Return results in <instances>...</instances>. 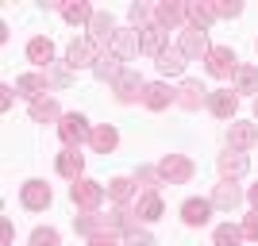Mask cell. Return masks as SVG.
<instances>
[{
    "mask_svg": "<svg viewBox=\"0 0 258 246\" xmlns=\"http://www.w3.org/2000/svg\"><path fill=\"white\" fill-rule=\"evenodd\" d=\"M123 246H154V238L147 235V231H127V235H123Z\"/></svg>",
    "mask_w": 258,
    "mask_h": 246,
    "instance_id": "obj_33",
    "label": "cell"
},
{
    "mask_svg": "<svg viewBox=\"0 0 258 246\" xmlns=\"http://www.w3.org/2000/svg\"><path fill=\"white\" fill-rule=\"evenodd\" d=\"M123 69H127V65H119V58H112V54H100V62L93 65V73H97L100 81H112V85L123 77Z\"/></svg>",
    "mask_w": 258,
    "mask_h": 246,
    "instance_id": "obj_21",
    "label": "cell"
},
{
    "mask_svg": "<svg viewBox=\"0 0 258 246\" xmlns=\"http://www.w3.org/2000/svg\"><path fill=\"white\" fill-rule=\"evenodd\" d=\"M208 73L220 77V81L239 73V62H235V54H231V46H212L208 50Z\"/></svg>",
    "mask_w": 258,
    "mask_h": 246,
    "instance_id": "obj_5",
    "label": "cell"
},
{
    "mask_svg": "<svg viewBox=\"0 0 258 246\" xmlns=\"http://www.w3.org/2000/svg\"><path fill=\"white\" fill-rule=\"evenodd\" d=\"M31 119L35 123H50V119H62V112L50 97H43V100H31Z\"/></svg>",
    "mask_w": 258,
    "mask_h": 246,
    "instance_id": "obj_26",
    "label": "cell"
},
{
    "mask_svg": "<svg viewBox=\"0 0 258 246\" xmlns=\"http://www.w3.org/2000/svg\"><path fill=\"white\" fill-rule=\"evenodd\" d=\"M108 50H112V58H119V62H131V58L143 50L139 46V31H116Z\"/></svg>",
    "mask_w": 258,
    "mask_h": 246,
    "instance_id": "obj_7",
    "label": "cell"
},
{
    "mask_svg": "<svg viewBox=\"0 0 258 246\" xmlns=\"http://www.w3.org/2000/svg\"><path fill=\"white\" fill-rule=\"evenodd\" d=\"M81 166H85V158H81L77 150L58 154V173H62V177H70V181H81Z\"/></svg>",
    "mask_w": 258,
    "mask_h": 246,
    "instance_id": "obj_22",
    "label": "cell"
},
{
    "mask_svg": "<svg viewBox=\"0 0 258 246\" xmlns=\"http://www.w3.org/2000/svg\"><path fill=\"white\" fill-rule=\"evenodd\" d=\"M31 246H58V231L54 227H39L31 235Z\"/></svg>",
    "mask_w": 258,
    "mask_h": 246,
    "instance_id": "obj_32",
    "label": "cell"
},
{
    "mask_svg": "<svg viewBox=\"0 0 258 246\" xmlns=\"http://www.w3.org/2000/svg\"><path fill=\"white\" fill-rule=\"evenodd\" d=\"M243 235H247L250 242H258V212H250L247 219H243Z\"/></svg>",
    "mask_w": 258,
    "mask_h": 246,
    "instance_id": "obj_35",
    "label": "cell"
},
{
    "mask_svg": "<svg viewBox=\"0 0 258 246\" xmlns=\"http://www.w3.org/2000/svg\"><path fill=\"white\" fill-rule=\"evenodd\" d=\"M46 73H23L20 81H16V89H20L23 97H31V100H43V93H46Z\"/></svg>",
    "mask_w": 258,
    "mask_h": 246,
    "instance_id": "obj_19",
    "label": "cell"
},
{
    "mask_svg": "<svg viewBox=\"0 0 258 246\" xmlns=\"http://www.w3.org/2000/svg\"><path fill=\"white\" fill-rule=\"evenodd\" d=\"M227 142H231V150H235V154H243V150H250V146L258 142V127H254V123H231Z\"/></svg>",
    "mask_w": 258,
    "mask_h": 246,
    "instance_id": "obj_11",
    "label": "cell"
},
{
    "mask_svg": "<svg viewBox=\"0 0 258 246\" xmlns=\"http://www.w3.org/2000/svg\"><path fill=\"white\" fill-rule=\"evenodd\" d=\"M212 238H216V246H239L247 235H243V227H235V223H220Z\"/></svg>",
    "mask_w": 258,
    "mask_h": 246,
    "instance_id": "obj_28",
    "label": "cell"
},
{
    "mask_svg": "<svg viewBox=\"0 0 258 246\" xmlns=\"http://www.w3.org/2000/svg\"><path fill=\"white\" fill-rule=\"evenodd\" d=\"M208 108H212V116L231 119V116H235V108H239V100H235L231 89H216V93H208Z\"/></svg>",
    "mask_w": 258,
    "mask_h": 246,
    "instance_id": "obj_13",
    "label": "cell"
},
{
    "mask_svg": "<svg viewBox=\"0 0 258 246\" xmlns=\"http://www.w3.org/2000/svg\"><path fill=\"white\" fill-rule=\"evenodd\" d=\"M173 100H177V93H173L170 85H162V81H154V85L143 89V104L151 108V112H162V108H170Z\"/></svg>",
    "mask_w": 258,
    "mask_h": 246,
    "instance_id": "obj_10",
    "label": "cell"
},
{
    "mask_svg": "<svg viewBox=\"0 0 258 246\" xmlns=\"http://www.w3.org/2000/svg\"><path fill=\"white\" fill-rule=\"evenodd\" d=\"M212 8H216V16H239L243 4H212Z\"/></svg>",
    "mask_w": 258,
    "mask_h": 246,
    "instance_id": "obj_36",
    "label": "cell"
},
{
    "mask_svg": "<svg viewBox=\"0 0 258 246\" xmlns=\"http://www.w3.org/2000/svg\"><path fill=\"white\" fill-rule=\"evenodd\" d=\"M254 116H258V97H254Z\"/></svg>",
    "mask_w": 258,
    "mask_h": 246,
    "instance_id": "obj_40",
    "label": "cell"
},
{
    "mask_svg": "<svg viewBox=\"0 0 258 246\" xmlns=\"http://www.w3.org/2000/svg\"><path fill=\"white\" fill-rule=\"evenodd\" d=\"M139 46L147 54H154V58H158L162 50H166V31H162L158 23H151V27H143V35H139Z\"/></svg>",
    "mask_w": 258,
    "mask_h": 246,
    "instance_id": "obj_20",
    "label": "cell"
},
{
    "mask_svg": "<svg viewBox=\"0 0 258 246\" xmlns=\"http://www.w3.org/2000/svg\"><path fill=\"white\" fill-rule=\"evenodd\" d=\"M208 215H212V200H185L181 204V219L189 227H201V223H208Z\"/></svg>",
    "mask_w": 258,
    "mask_h": 246,
    "instance_id": "obj_14",
    "label": "cell"
},
{
    "mask_svg": "<svg viewBox=\"0 0 258 246\" xmlns=\"http://www.w3.org/2000/svg\"><path fill=\"white\" fill-rule=\"evenodd\" d=\"M235 93H258V69H254V65H239Z\"/></svg>",
    "mask_w": 258,
    "mask_h": 246,
    "instance_id": "obj_30",
    "label": "cell"
},
{
    "mask_svg": "<svg viewBox=\"0 0 258 246\" xmlns=\"http://www.w3.org/2000/svg\"><path fill=\"white\" fill-rule=\"evenodd\" d=\"M151 16H154V8H147V4H135V8H131V23H135V27H143Z\"/></svg>",
    "mask_w": 258,
    "mask_h": 246,
    "instance_id": "obj_34",
    "label": "cell"
},
{
    "mask_svg": "<svg viewBox=\"0 0 258 246\" xmlns=\"http://www.w3.org/2000/svg\"><path fill=\"white\" fill-rule=\"evenodd\" d=\"M58 12H62L70 23H93V16H97V12L89 8V4H62Z\"/></svg>",
    "mask_w": 258,
    "mask_h": 246,
    "instance_id": "obj_31",
    "label": "cell"
},
{
    "mask_svg": "<svg viewBox=\"0 0 258 246\" xmlns=\"http://www.w3.org/2000/svg\"><path fill=\"white\" fill-rule=\"evenodd\" d=\"M58 135H62V142H66V150H77L81 142H89L93 139V127L85 123V116H62V123H58Z\"/></svg>",
    "mask_w": 258,
    "mask_h": 246,
    "instance_id": "obj_1",
    "label": "cell"
},
{
    "mask_svg": "<svg viewBox=\"0 0 258 246\" xmlns=\"http://www.w3.org/2000/svg\"><path fill=\"white\" fill-rule=\"evenodd\" d=\"M112 35H116L112 16H108V12H97V16H93V23H89V39H93L97 46H112Z\"/></svg>",
    "mask_w": 258,
    "mask_h": 246,
    "instance_id": "obj_12",
    "label": "cell"
},
{
    "mask_svg": "<svg viewBox=\"0 0 258 246\" xmlns=\"http://www.w3.org/2000/svg\"><path fill=\"white\" fill-rule=\"evenodd\" d=\"M93 150H100V154H112V150H116V142H119V135H116V127H93Z\"/></svg>",
    "mask_w": 258,
    "mask_h": 246,
    "instance_id": "obj_25",
    "label": "cell"
},
{
    "mask_svg": "<svg viewBox=\"0 0 258 246\" xmlns=\"http://www.w3.org/2000/svg\"><path fill=\"white\" fill-rule=\"evenodd\" d=\"M177 50L185 54V58H208V35L197 31V27H181V39H177Z\"/></svg>",
    "mask_w": 258,
    "mask_h": 246,
    "instance_id": "obj_6",
    "label": "cell"
},
{
    "mask_svg": "<svg viewBox=\"0 0 258 246\" xmlns=\"http://www.w3.org/2000/svg\"><path fill=\"white\" fill-rule=\"evenodd\" d=\"M0 108H4V112H8V108H12V89H8V85L0 89Z\"/></svg>",
    "mask_w": 258,
    "mask_h": 246,
    "instance_id": "obj_38",
    "label": "cell"
},
{
    "mask_svg": "<svg viewBox=\"0 0 258 246\" xmlns=\"http://www.w3.org/2000/svg\"><path fill=\"white\" fill-rule=\"evenodd\" d=\"M112 89H116V100L131 104V100H143V89H147V85H143V77L135 73V69H123V77H119Z\"/></svg>",
    "mask_w": 258,
    "mask_h": 246,
    "instance_id": "obj_8",
    "label": "cell"
},
{
    "mask_svg": "<svg viewBox=\"0 0 258 246\" xmlns=\"http://www.w3.org/2000/svg\"><path fill=\"white\" fill-rule=\"evenodd\" d=\"M158 73H166V77L185 73V54L177 50V46H166V50L158 54Z\"/></svg>",
    "mask_w": 258,
    "mask_h": 246,
    "instance_id": "obj_17",
    "label": "cell"
},
{
    "mask_svg": "<svg viewBox=\"0 0 258 246\" xmlns=\"http://www.w3.org/2000/svg\"><path fill=\"white\" fill-rule=\"evenodd\" d=\"M70 196H74V204L77 208H85V212H97L100 204H104V185H97V181H74L70 185Z\"/></svg>",
    "mask_w": 258,
    "mask_h": 246,
    "instance_id": "obj_3",
    "label": "cell"
},
{
    "mask_svg": "<svg viewBox=\"0 0 258 246\" xmlns=\"http://www.w3.org/2000/svg\"><path fill=\"white\" fill-rule=\"evenodd\" d=\"M89 246H119L112 235H97V238H89Z\"/></svg>",
    "mask_w": 258,
    "mask_h": 246,
    "instance_id": "obj_37",
    "label": "cell"
},
{
    "mask_svg": "<svg viewBox=\"0 0 258 246\" xmlns=\"http://www.w3.org/2000/svg\"><path fill=\"white\" fill-rule=\"evenodd\" d=\"M250 204H254V212H258V185H250Z\"/></svg>",
    "mask_w": 258,
    "mask_h": 246,
    "instance_id": "obj_39",
    "label": "cell"
},
{
    "mask_svg": "<svg viewBox=\"0 0 258 246\" xmlns=\"http://www.w3.org/2000/svg\"><path fill=\"white\" fill-rule=\"evenodd\" d=\"M154 20H158V27L166 31V27H181L189 16H185V4H158V8H154Z\"/></svg>",
    "mask_w": 258,
    "mask_h": 246,
    "instance_id": "obj_16",
    "label": "cell"
},
{
    "mask_svg": "<svg viewBox=\"0 0 258 246\" xmlns=\"http://www.w3.org/2000/svg\"><path fill=\"white\" fill-rule=\"evenodd\" d=\"M247 166H250L247 154H235V150L220 158V173H224V177H239V173H247Z\"/></svg>",
    "mask_w": 258,
    "mask_h": 246,
    "instance_id": "obj_27",
    "label": "cell"
},
{
    "mask_svg": "<svg viewBox=\"0 0 258 246\" xmlns=\"http://www.w3.org/2000/svg\"><path fill=\"white\" fill-rule=\"evenodd\" d=\"M104 193H108V200H116L119 208L135 196V181H127V177H116V181H108L104 185Z\"/></svg>",
    "mask_w": 258,
    "mask_h": 246,
    "instance_id": "obj_23",
    "label": "cell"
},
{
    "mask_svg": "<svg viewBox=\"0 0 258 246\" xmlns=\"http://www.w3.org/2000/svg\"><path fill=\"white\" fill-rule=\"evenodd\" d=\"M239 204H243V193H239L231 181L224 185H216V193H212V208H224V212H235Z\"/></svg>",
    "mask_w": 258,
    "mask_h": 246,
    "instance_id": "obj_15",
    "label": "cell"
},
{
    "mask_svg": "<svg viewBox=\"0 0 258 246\" xmlns=\"http://www.w3.org/2000/svg\"><path fill=\"white\" fill-rule=\"evenodd\" d=\"M193 173H197V166L189 158H181V154H170V158H162V166H158V177H162V181H170V185L193 181Z\"/></svg>",
    "mask_w": 258,
    "mask_h": 246,
    "instance_id": "obj_2",
    "label": "cell"
},
{
    "mask_svg": "<svg viewBox=\"0 0 258 246\" xmlns=\"http://www.w3.org/2000/svg\"><path fill=\"white\" fill-rule=\"evenodd\" d=\"M23 208H31V212H43L46 204H50V185L46 181H27L23 185V193H20Z\"/></svg>",
    "mask_w": 258,
    "mask_h": 246,
    "instance_id": "obj_9",
    "label": "cell"
},
{
    "mask_svg": "<svg viewBox=\"0 0 258 246\" xmlns=\"http://www.w3.org/2000/svg\"><path fill=\"white\" fill-rule=\"evenodd\" d=\"M27 58H31L35 65H50V58H54V46H50V39H43V35H39V39H31V43H27Z\"/></svg>",
    "mask_w": 258,
    "mask_h": 246,
    "instance_id": "obj_24",
    "label": "cell"
},
{
    "mask_svg": "<svg viewBox=\"0 0 258 246\" xmlns=\"http://www.w3.org/2000/svg\"><path fill=\"white\" fill-rule=\"evenodd\" d=\"M97 62H100V46L93 39H74L70 43V54H66L70 69H85V65H97Z\"/></svg>",
    "mask_w": 258,
    "mask_h": 246,
    "instance_id": "obj_4",
    "label": "cell"
},
{
    "mask_svg": "<svg viewBox=\"0 0 258 246\" xmlns=\"http://www.w3.org/2000/svg\"><path fill=\"white\" fill-rule=\"evenodd\" d=\"M205 85H201V81H185L181 89H177V104L181 108H189V112H193V108H201L205 104Z\"/></svg>",
    "mask_w": 258,
    "mask_h": 246,
    "instance_id": "obj_18",
    "label": "cell"
},
{
    "mask_svg": "<svg viewBox=\"0 0 258 246\" xmlns=\"http://www.w3.org/2000/svg\"><path fill=\"white\" fill-rule=\"evenodd\" d=\"M135 212H139L143 219H158V215H162V196L158 193H143L139 204H135Z\"/></svg>",
    "mask_w": 258,
    "mask_h": 246,
    "instance_id": "obj_29",
    "label": "cell"
}]
</instances>
